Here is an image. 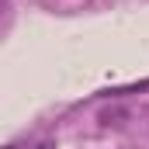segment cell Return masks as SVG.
Here are the masks:
<instances>
[{"instance_id":"obj_1","label":"cell","mask_w":149,"mask_h":149,"mask_svg":"<svg viewBox=\"0 0 149 149\" xmlns=\"http://www.w3.org/2000/svg\"><path fill=\"white\" fill-rule=\"evenodd\" d=\"M0 149H56V146H52V142L45 139V142H38V146H24V142H10V146H0Z\"/></svg>"},{"instance_id":"obj_2","label":"cell","mask_w":149,"mask_h":149,"mask_svg":"<svg viewBox=\"0 0 149 149\" xmlns=\"http://www.w3.org/2000/svg\"><path fill=\"white\" fill-rule=\"evenodd\" d=\"M3 7H7V0H0V10H3Z\"/></svg>"}]
</instances>
